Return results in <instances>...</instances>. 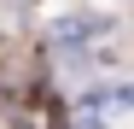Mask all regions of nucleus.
Listing matches in <instances>:
<instances>
[{"instance_id":"nucleus-1","label":"nucleus","mask_w":134,"mask_h":129,"mask_svg":"<svg viewBox=\"0 0 134 129\" xmlns=\"http://www.w3.org/2000/svg\"><path fill=\"white\" fill-rule=\"evenodd\" d=\"M117 106H134V82H122V88H117Z\"/></svg>"}]
</instances>
